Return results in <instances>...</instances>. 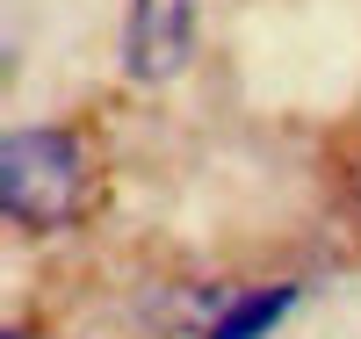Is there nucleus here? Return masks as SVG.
I'll return each mask as SVG.
<instances>
[{
  "mask_svg": "<svg viewBox=\"0 0 361 339\" xmlns=\"http://www.w3.org/2000/svg\"><path fill=\"white\" fill-rule=\"evenodd\" d=\"M8 339H37V332H8Z\"/></svg>",
  "mask_w": 361,
  "mask_h": 339,
  "instance_id": "20e7f679",
  "label": "nucleus"
},
{
  "mask_svg": "<svg viewBox=\"0 0 361 339\" xmlns=\"http://www.w3.org/2000/svg\"><path fill=\"white\" fill-rule=\"evenodd\" d=\"M296 282H267V289H246V296H231L224 311H217V325H209V339H267L289 311H296Z\"/></svg>",
  "mask_w": 361,
  "mask_h": 339,
  "instance_id": "7ed1b4c3",
  "label": "nucleus"
},
{
  "mask_svg": "<svg viewBox=\"0 0 361 339\" xmlns=\"http://www.w3.org/2000/svg\"><path fill=\"white\" fill-rule=\"evenodd\" d=\"M0 209L22 231H66L87 209V144L73 130L29 123L0 144Z\"/></svg>",
  "mask_w": 361,
  "mask_h": 339,
  "instance_id": "f257e3e1",
  "label": "nucleus"
},
{
  "mask_svg": "<svg viewBox=\"0 0 361 339\" xmlns=\"http://www.w3.org/2000/svg\"><path fill=\"white\" fill-rule=\"evenodd\" d=\"M195 58V0H130L123 8V73L137 87H166Z\"/></svg>",
  "mask_w": 361,
  "mask_h": 339,
  "instance_id": "f03ea898",
  "label": "nucleus"
}]
</instances>
